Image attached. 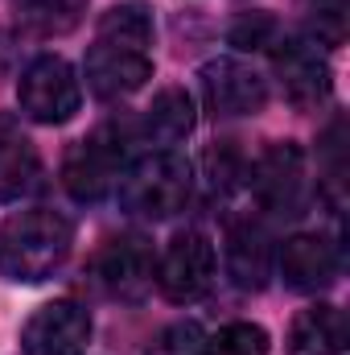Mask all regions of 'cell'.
I'll return each mask as SVG.
<instances>
[{
  "label": "cell",
  "instance_id": "cell-3",
  "mask_svg": "<svg viewBox=\"0 0 350 355\" xmlns=\"http://www.w3.org/2000/svg\"><path fill=\"white\" fill-rule=\"evenodd\" d=\"M128 170V137L120 124H103L75 141L62 157V186L79 202H99L116 190L120 174Z\"/></svg>",
  "mask_w": 350,
  "mask_h": 355
},
{
  "label": "cell",
  "instance_id": "cell-6",
  "mask_svg": "<svg viewBox=\"0 0 350 355\" xmlns=\"http://www.w3.org/2000/svg\"><path fill=\"white\" fill-rule=\"evenodd\" d=\"M214 285V244L206 232H177L157 265V289L174 302L190 306Z\"/></svg>",
  "mask_w": 350,
  "mask_h": 355
},
{
  "label": "cell",
  "instance_id": "cell-7",
  "mask_svg": "<svg viewBox=\"0 0 350 355\" xmlns=\"http://www.w3.org/2000/svg\"><path fill=\"white\" fill-rule=\"evenodd\" d=\"M202 99L210 107V116L235 120V116H256L268 103V83L260 71H252L239 58H214L198 71Z\"/></svg>",
  "mask_w": 350,
  "mask_h": 355
},
{
  "label": "cell",
  "instance_id": "cell-16",
  "mask_svg": "<svg viewBox=\"0 0 350 355\" xmlns=\"http://www.w3.org/2000/svg\"><path fill=\"white\" fill-rule=\"evenodd\" d=\"M194 132V99L181 87H165L149 107H145V120H140V137L149 145H177Z\"/></svg>",
  "mask_w": 350,
  "mask_h": 355
},
{
  "label": "cell",
  "instance_id": "cell-14",
  "mask_svg": "<svg viewBox=\"0 0 350 355\" xmlns=\"http://www.w3.org/2000/svg\"><path fill=\"white\" fill-rule=\"evenodd\" d=\"M42 186V157L12 120H0V202H17Z\"/></svg>",
  "mask_w": 350,
  "mask_h": 355
},
{
  "label": "cell",
  "instance_id": "cell-11",
  "mask_svg": "<svg viewBox=\"0 0 350 355\" xmlns=\"http://www.w3.org/2000/svg\"><path fill=\"white\" fill-rule=\"evenodd\" d=\"M272 67L280 75V87L288 95V103H297V107H317L330 95V67L313 42H297V37L276 42Z\"/></svg>",
  "mask_w": 350,
  "mask_h": 355
},
{
  "label": "cell",
  "instance_id": "cell-20",
  "mask_svg": "<svg viewBox=\"0 0 350 355\" xmlns=\"http://www.w3.org/2000/svg\"><path fill=\"white\" fill-rule=\"evenodd\" d=\"M145 355H206V331L198 322H174L149 343Z\"/></svg>",
  "mask_w": 350,
  "mask_h": 355
},
{
  "label": "cell",
  "instance_id": "cell-17",
  "mask_svg": "<svg viewBox=\"0 0 350 355\" xmlns=\"http://www.w3.org/2000/svg\"><path fill=\"white\" fill-rule=\"evenodd\" d=\"M87 12V0H21V33L29 37H62Z\"/></svg>",
  "mask_w": 350,
  "mask_h": 355
},
{
  "label": "cell",
  "instance_id": "cell-21",
  "mask_svg": "<svg viewBox=\"0 0 350 355\" xmlns=\"http://www.w3.org/2000/svg\"><path fill=\"white\" fill-rule=\"evenodd\" d=\"M231 46H239V50L276 46V21H272L268 12H243V17L231 25Z\"/></svg>",
  "mask_w": 350,
  "mask_h": 355
},
{
  "label": "cell",
  "instance_id": "cell-12",
  "mask_svg": "<svg viewBox=\"0 0 350 355\" xmlns=\"http://www.w3.org/2000/svg\"><path fill=\"white\" fill-rule=\"evenodd\" d=\"M280 277L297 293H322L338 277V252L326 236L301 232L280 244Z\"/></svg>",
  "mask_w": 350,
  "mask_h": 355
},
{
  "label": "cell",
  "instance_id": "cell-10",
  "mask_svg": "<svg viewBox=\"0 0 350 355\" xmlns=\"http://www.w3.org/2000/svg\"><path fill=\"white\" fill-rule=\"evenodd\" d=\"M91 339V314L62 297V302H46L21 331V352L25 355H79Z\"/></svg>",
  "mask_w": 350,
  "mask_h": 355
},
{
  "label": "cell",
  "instance_id": "cell-19",
  "mask_svg": "<svg viewBox=\"0 0 350 355\" xmlns=\"http://www.w3.org/2000/svg\"><path fill=\"white\" fill-rule=\"evenodd\" d=\"M272 339L256 322H231L214 339H206V355H268Z\"/></svg>",
  "mask_w": 350,
  "mask_h": 355
},
{
  "label": "cell",
  "instance_id": "cell-22",
  "mask_svg": "<svg viewBox=\"0 0 350 355\" xmlns=\"http://www.w3.org/2000/svg\"><path fill=\"white\" fill-rule=\"evenodd\" d=\"M342 137H347V120L338 116V120L326 128V137H322V153H326V182H330V190H334V194L342 190V174H347V166H342Z\"/></svg>",
  "mask_w": 350,
  "mask_h": 355
},
{
  "label": "cell",
  "instance_id": "cell-5",
  "mask_svg": "<svg viewBox=\"0 0 350 355\" xmlns=\"http://www.w3.org/2000/svg\"><path fill=\"white\" fill-rule=\"evenodd\" d=\"M248 190L256 194V202L268 215H301L305 194H309L305 153L293 141L268 145L260 157L248 166Z\"/></svg>",
  "mask_w": 350,
  "mask_h": 355
},
{
  "label": "cell",
  "instance_id": "cell-4",
  "mask_svg": "<svg viewBox=\"0 0 350 355\" xmlns=\"http://www.w3.org/2000/svg\"><path fill=\"white\" fill-rule=\"evenodd\" d=\"M17 103L33 124H66V120H75V112L83 107V87H79L75 67L66 58H58V54L33 58L17 79Z\"/></svg>",
  "mask_w": 350,
  "mask_h": 355
},
{
  "label": "cell",
  "instance_id": "cell-9",
  "mask_svg": "<svg viewBox=\"0 0 350 355\" xmlns=\"http://www.w3.org/2000/svg\"><path fill=\"white\" fill-rule=\"evenodd\" d=\"M149 79H153V54L140 46H116L95 37V46L87 50V87L103 103L140 91Z\"/></svg>",
  "mask_w": 350,
  "mask_h": 355
},
{
  "label": "cell",
  "instance_id": "cell-1",
  "mask_svg": "<svg viewBox=\"0 0 350 355\" xmlns=\"http://www.w3.org/2000/svg\"><path fill=\"white\" fill-rule=\"evenodd\" d=\"M75 248V223L54 207H29L0 223V277L37 285L66 265Z\"/></svg>",
  "mask_w": 350,
  "mask_h": 355
},
{
  "label": "cell",
  "instance_id": "cell-23",
  "mask_svg": "<svg viewBox=\"0 0 350 355\" xmlns=\"http://www.w3.org/2000/svg\"><path fill=\"white\" fill-rule=\"evenodd\" d=\"M0 71H4V46H0Z\"/></svg>",
  "mask_w": 350,
  "mask_h": 355
},
{
  "label": "cell",
  "instance_id": "cell-8",
  "mask_svg": "<svg viewBox=\"0 0 350 355\" xmlns=\"http://www.w3.org/2000/svg\"><path fill=\"white\" fill-rule=\"evenodd\" d=\"M157 281L153 268V248L140 236H120L107 240L95 257V285L116 297V302H140Z\"/></svg>",
  "mask_w": 350,
  "mask_h": 355
},
{
  "label": "cell",
  "instance_id": "cell-15",
  "mask_svg": "<svg viewBox=\"0 0 350 355\" xmlns=\"http://www.w3.org/2000/svg\"><path fill=\"white\" fill-rule=\"evenodd\" d=\"M347 318L338 306H309L288 327V355H342Z\"/></svg>",
  "mask_w": 350,
  "mask_h": 355
},
{
  "label": "cell",
  "instance_id": "cell-13",
  "mask_svg": "<svg viewBox=\"0 0 350 355\" xmlns=\"http://www.w3.org/2000/svg\"><path fill=\"white\" fill-rule=\"evenodd\" d=\"M227 272L239 289H264L272 277V236L256 219H239L227 227Z\"/></svg>",
  "mask_w": 350,
  "mask_h": 355
},
{
  "label": "cell",
  "instance_id": "cell-18",
  "mask_svg": "<svg viewBox=\"0 0 350 355\" xmlns=\"http://www.w3.org/2000/svg\"><path fill=\"white\" fill-rule=\"evenodd\" d=\"M95 37H99V42H116V46H140V50H149V46H153V17H149V8L136 4V0L116 4V8L103 12Z\"/></svg>",
  "mask_w": 350,
  "mask_h": 355
},
{
  "label": "cell",
  "instance_id": "cell-24",
  "mask_svg": "<svg viewBox=\"0 0 350 355\" xmlns=\"http://www.w3.org/2000/svg\"><path fill=\"white\" fill-rule=\"evenodd\" d=\"M317 4H338V0H317Z\"/></svg>",
  "mask_w": 350,
  "mask_h": 355
},
{
  "label": "cell",
  "instance_id": "cell-2",
  "mask_svg": "<svg viewBox=\"0 0 350 355\" xmlns=\"http://www.w3.org/2000/svg\"><path fill=\"white\" fill-rule=\"evenodd\" d=\"M190 190H194V170H190V162L181 153H169V149L140 157L116 182L120 207L128 215H140V219H169V215H177L190 202Z\"/></svg>",
  "mask_w": 350,
  "mask_h": 355
}]
</instances>
